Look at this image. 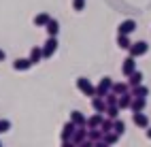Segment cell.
I'll return each instance as SVG.
<instances>
[{
    "label": "cell",
    "instance_id": "obj_4",
    "mask_svg": "<svg viewBox=\"0 0 151 147\" xmlns=\"http://www.w3.org/2000/svg\"><path fill=\"white\" fill-rule=\"evenodd\" d=\"M134 71H136V58L134 55H128L126 60L122 62V75L124 77H130Z\"/></svg>",
    "mask_w": 151,
    "mask_h": 147
},
{
    "label": "cell",
    "instance_id": "obj_10",
    "mask_svg": "<svg viewBox=\"0 0 151 147\" xmlns=\"http://www.w3.org/2000/svg\"><path fill=\"white\" fill-rule=\"evenodd\" d=\"M132 122H134V126H138V128H149V117L143 113V111H136V113H132Z\"/></svg>",
    "mask_w": 151,
    "mask_h": 147
},
{
    "label": "cell",
    "instance_id": "obj_24",
    "mask_svg": "<svg viewBox=\"0 0 151 147\" xmlns=\"http://www.w3.org/2000/svg\"><path fill=\"white\" fill-rule=\"evenodd\" d=\"M113 122H115V120H111V117H106V115H104L102 124H100V130H102L104 134H106V132H111V130H113Z\"/></svg>",
    "mask_w": 151,
    "mask_h": 147
},
{
    "label": "cell",
    "instance_id": "obj_31",
    "mask_svg": "<svg viewBox=\"0 0 151 147\" xmlns=\"http://www.w3.org/2000/svg\"><path fill=\"white\" fill-rule=\"evenodd\" d=\"M147 139H151V126L147 128Z\"/></svg>",
    "mask_w": 151,
    "mask_h": 147
},
{
    "label": "cell",
    "instance_id": "obj_20",
    "mask_svg": "<svg viewBox=\"0 0 151 147\" xmlns=\"http://www.w3.org/2000/svg\"><path fill=\"white\" fill-rule=\"evenodd\" d=\"M119 113H122V107H119V104H109V107H106V111H104V115L111 117V120H117Z\"/></svg>",
    "mask_w": 151,
    "mask_h": 147
},
{
    "label": "cell",
    "instance_id": "obj_1",
    "mask_svg": "<svg viewBox=\"0 0 151 147\" xmlns=\"http://www.w3.org/2000/svg\"><path fill=\"white\" fill-rule=\"evenodd\" d=\"M77 90L83 96H89V98L96 96V87L89 83V79H85V77H77Z\"/></svg>",
    "mask_w": 151,
    "mask_h": 147
},
{
    "label": "cell",
    "instance_id": "obj_17",
    "mask_svg": "<svg viewBox=\"0 0 151 147\" xmlns=\"http://www.w3.org/2000/svg\"><path fill=\"white\" fill-rule=\"evenodd\" d=\"M130 92H132L134 96H138V98H147V96H149V87L140 83V85H134V87H130Z\"/></svg>",
    "mask_w": 151,
    "mask_h": 147
},
{
    "label": "cell",
    "instance_id": "obj_19",
    "mask_svg": "<svg viewBox=\"0 0 151 147\" xmlns=\"http://www.w3.org/2000/svg\"><path fill=\"white\" fill-rule=\"evenodd\" d=\"M117 47L119 49H130V47H132L130 34H117Z\"/></svg>",
    "mask_w": 151,
    "mask_h": 147
},
{
    "label": "cell",
    "instance_id": "obj_12",
    "mask_svg": "<svg viewBox=\"0 0 151 147\" xmlns=\"http://www.w3.org/2000/svg\"><path fill=\"white\" fill-rule=\"evenodd\" d=\"M145 107H147V98H138L134 96L132 98V104H130V111L136 113V111H145Z\"/></svg>",
    "mask_w": 151,
    "mask_h": 147
},
{
    "label": "cell",
    "instance_id": "obj_2",
    "mask_svg": "<svg viewBox=\"0 0 151 147\" xmlns=\"http://www.w3.org/2000/svg\"><path fill=\"white\" fill-rule=\"evenodd\" d=\"M113 79H111V77H102V79L98 81V85H96V94L98 96H106L111 90H113Z\"/></svg>",
    "mask_w": 151,
    "mask_h": 147
},
{
    "label": "cell",
    "instance_id": "obj_9",
    "mask_svg": "<svg viewBox=\"0 0 151 147\" xmlns=\"http://www.w3.org/2000/svg\"><path fill=\"white\" fill-rule=\"evenodd\" d=\"M134 30H136V22L134 19H124V22L117 26V34H132Z\"/></svg>",
    "mask_w": 151,
    "mask_h": 147
},
{
    "label": "cell",
    "instance_id": "obj_5",
    "mask_svg": "<svg viewBox=\"0 0 151 147\" xmlns=\"http://www.w3.org/2000/svg\"><path fill=\"white\" fill-rule=\"evenodd\" d=\"M87 134H89V128L87 126H77V130L73 134V143L75 145H83L87 141Z\"/></svg>",
    "mask_w": 151,
    "mask_h": 147
},
{
    "label": "cell",
    "instance_id": "obj_25",
    "mask_svg": "<svg viewBox=\"0 0 151 147\" xmlns=\"http://www.w3.org/2000/svg\"><path fill=\"white\" fill-rule=\"evenodd\" d=\"M117 141H119V134H117L115 130H111V132L104 134V143H106V145H115Z\"/></svg>",
    "mask_w": 151,
    "mask_h": 147
},
{
    "label": "cell",
    "instance_id": "obj_28",
    "mask_svg": "<svg viewBox=\"0 0 151 147\" xmlns=\"http://www.w3.org/2000/svg\"><path fill=\"white\" fill-rule=\"evenodd\" d=\"M85 9V0H73V11H83Z\"/></svg>",
    "mask_w": 151,
    "mask_h": 147
},
{
    "label": "cell",
    "instance_id": "obj_6",
    "mask_svg": "<svg viewBox=\"0 0 151 147\" xmlns=\"http://www.w3.org/2000/svg\"><path fill=\"white\" fill-rule=\"evenodd\" d=\"M128 51H130V55L140 58V55H145V53L149 51V45H147L145 41H138V43H132V47H130Z\"/></svg>",
    "mask_w": 151,
    "mask_h": 147
},
{
    "label": "cell",
    "instance_id": "obj_21",
    "mask_svg": "<svg viewBox=\"0 0 151 147\" xmlns=\"http://www.w3.org/2000/svg\"><path fill=\"white\" fill-rule=\"evenodd\" d=\"M128 83H130V87H134V85H140V83H143V73H140V71H134L132 75L128 77Z\"/></svg>",
    "mask_w": 151,
    "mask_h": 147
},
{
    "label": "cell",
    "instance_id": "obj_22",
    "mask_svg": "<svg viewBox=\"0 0 151 147\" xmlns=\"http://www.w3.org/2000/svg\"><path fill=\"white\" fill-rule=\"evenodd\" d=\"M45 30H47L49 36H58V32H60V24H58V19H51V22L45 26Z\"/></svg>",
    "mask_w": 151,
    "mask_h": 147
},
{
    "label": "cell",
    "instance_id": "obj_30",
    "mask_svg": "<svg viewBox=\"0 0 151 147\" xmlns=\"http://www.w3.org/2000/svg\"><path fill=\"white\" fill-rule=\"evenodd\" d=\"M4 58H6V53L2 51V49H0V62H2V60H4Z\"/></svg>",
    "mask_w": 151,
    "mask_h": 147
},
{
    "label": "cell",
    "instance_id": "obj_8",
    "mask_svg": "<svg viewBox=\"0 0 151 147\" xmlns=\"http://www.w3.org/2000/svg\"><path fill=\"white\" fill-rule=\"evenodd\" d=\"M75 130H77V124L75 122H66L64 126H62V132H60V136H62V141H73V134H75Z\"/></svg>",
    "mask_w": 151,
    "mask_h": 147
},
{
    "label": "cell",
    "instance_id": "obj_27",
    "mask_svg": "<svg viewBox=\"0 0 151 147\" xmlns=\"http://www.w3.org/2000/svg\"><path fill=\"white\" fill-rule=\"evenodd\" d=\"M104 100H106V104H117V102H119V94H115L113 90H111V92L104 96Z\"/></svg>",
    "mask_w": 151,
    "mask_h": 147
},
{
    "label": "cell",
    "instance_id": "obj_13",
    "mask_svg": "<svg viewBox=\"0 0 151 147\" xmlns=\"http://www.w3.org/2000/svg\"><path fill=\"white\" fill-rule=\"evenodd\" d=\"M102 120H104V113H96V111H94L92 117H87V128H100Z\"/></svg>",
    "mask_w": 151,
    "mask_h": 147
},
{
    "label": "cell",
    "instance_id": "obj_29",
    "mask_svg": "<svg viewBox=\"0 0 151 147\" xmlns=\"http://www.w3.org/2000/svg\"><path fill=\"white\" fill-rule=\"evenodd\" d=\"M9 130H11V122L9 120H0V134H4Z\"/></svg>",
    "mask_w": 151,
    "mask_h": 147
},
{
    "label": "cell",
    "instance_id": "obj_3",
    "mask_svg": "<svg viewBox=\"0 0 151 147\" xmlns=\"http://www.w3.org/2000/svg\"><path fill=\"white\" fill-rule=\"evenodd\" d=\"M58 38L55 36H49L47 41H45V45H43V53H45V58H53V53L58 51Z\"/></svg>",
    "mask_w": 151,
    "mask_h": 147
},
{
    "label": "cell",
    "instance_id": "obj_23",
    "mask_svg": "<svg viewBox=\"0 0 151 147\" xmlns=\"http://www.w3.org/2000/svg\"><path fill=\"white\" fill-rule=\"evenodd\" d=\"M113 92L115 94H126V92H130V83H124V81H117V83H113Z\"/></svg>",
    "mask_w": 151,
    "mask_h": 147
},
{
    "label": "cell",
    "instance_id": "obj_7",
    "mask_svg": "<svg viewBox=\"0 0 151 147\" xmlns=\"http://www.w3.org/2000/svg\"><path fill=\"white\" fill-rule=\"evenodd\" d=\"M32 66H34V62L30 60V55H28V58H17V60L13 62V68H15V71H19V73H26V71H30Z\"/></svg>",
    "mask_w": 151,
    "mask_h": 147
},
{
    "label": "cell",
    "instance_id": "obj_16",
    "mask_svg": "<svg viewBox=\"0 0 151 147\" xmlns=\"http://www.w3.org/2000/svg\"><path fill=\"white\" fill-rule=\"evenodd\" d=\"M70 122H75L77 126H87V117L81 111H73L70 113Z\"/></svg>",
    "mask_w": 151,
    "mask_h": 147
},
{
    "label": "cell",
    "instance_id": "obj_11",
    "mask_svg": "<svg viewBox=\"0 0 151 147\" xmlns=\"http://www.w3.org/2000/svg\"><path fill=\"white\" fill-rule=\"evenodd\" d=\"M106 107H109V104H106V100H104V96H98V94H96V96L92 98V109H94L96 113H104Z\"/></svg>",
    "mask_w": 151,
    "mask_h": 147
},
{
    "label": "cell",
    "instance_id": "obj_26",
    "mask_svg": "<svg viewBox=\"0 0 151 147\" xmlns=\"http://www.w3.org/2000/svg\"><path fill=\"white\" fill-rule=\"evenodd\" d=\"M113 130H115V132H117V134H119V136H122V134H124V132H126V124H124V122H122V120H119V117H117V120H115V122H113Z\"/></svg>",
    "mask_w": 151,
    "mask_h": 147
},
{
    "label": "cell",
    "instance_id": "obj_18",
    "mask_svg": "<svg viewBox=\"0 0 151 147\" xmlns=\"http://www.w3.org/2000/svg\"><path fill=\"white\" fill-rule=\"evenodd\" d=\"M45 58V53H43V47H32L30 49V60H32L34 64H38Z\"/></svg>",
    "mask_w": 151,
    "mask_h": 147
},
{
    "label": "cell",
    "instance_id": "obj_15",
    "mask_svg": "<svg viewBox=\"0 0 151 147\" xmlns=\"http://www.w3.org/2000/svg\"><path fill=\"white\" fill-rule=\"evenodd\" d=\"M49 22H51V15H49V13H38V15L34 17V26H36V28H45Z\"/></svg>",
    "mask_w": 151,
    "mask_h": 147
},
{
    "label": "cell",
    "instance_id": "obj_14",
    "mask_svg": "<svg viewBox=\"0 0 151 147\" xmlns=\"http://www.w3.org/2000/svg\"><path fill=\"white\" fill-rule=\"evenodd\" d=\"M132 98H134V94L132 92H126V94H122V96H119V107H122V111L124 109H130V104H132Z\"/></svg>",
    "mask_w": 151,
    "mask_h": 147
}]
</instances>
